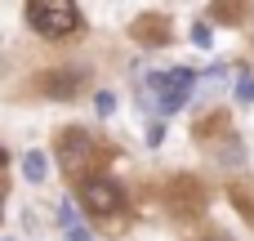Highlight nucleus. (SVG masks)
<instances>
[{
  "label": "nucleus",
  "mask_w": 254,
  "mask_h": 241,
  "mask_svg": "<svg viewBox=\"0 0 254 241\" xmlns=\"http://www.w3.org/2000/svg\"><path fill=\"white\" fill-rule=\"evenodd\" d=\"M27 22L40 36L58 40V36H67V31L80 27V9H76V0H31L27 4Z\"/></svg>",
  "instance_id": "nucleus-1"
},
{
  "label": "nucleus",
  "mask_w": 254,
  "mask_h": 241,
  "mask_svg": "<svg viewBox=\"0 0 254 241\" xmlns=\"http://www.w3.org/2000/svg\"><path fill=\"white\" fill-rule=\"evenodd\" d=\"M192 85H196V72H188V67H174V72H156V76H147V89L156 94V107H161L165 116L179 112V107L188 103Z\"/></svg>",
  "instance_id": "nucleus-2"
},
{
  "label": "nucleus",
  "mask_w": 254,
  "mask_h": 241,
  "mask_svg": "<svg viewBox=\"0 0 254 241\" xmlns=\"http://www.w3.org/2000/svg\"><path fill=\"white\" fill-rule=\"evenodd\" d=\"M80 201H85V210H89V215H98V219H107V215H121V210H125V192H121V183H116V179H107V174H89V179L80 183Z\"/></svg>",
  "instance_id": "nucleus-3"
},
{
  "label": "nucleus",
  "mask_w": 254,
  "mask_h": 241,
  "mask_svg": "<svg viewBox=\"0 0 254 241\" xmlns=\"http://www.w3.org/2000/svg\"><path fill=\"white\" fill-rule=\"evenodd\" d=\"M89 152H94V143H89V134H85V130H67V134H63V165H67L71 174H80V170H85Z\"/></svg>",
  "instance_id": "nucleus-4"
},
{
  "label": "nucleus",
  "mask_w": 254,
  "mask_h": 241,
  "mask_svg": "<svg viewBox=\"0 0 254 241\" xmlns=\"http://www.w3.org/2000/svg\"><path fill=\"white\" fill-rule=\"evenodd\" d=\"M45 89H49L54 98H71V94L80 89V76H76V72H49Z\"/></svg>",
  "instance_id": "nucleus-5"
},
{
  "label": "nucleus",
  "mask_w": 254,
  "mask_h": 241,
  "mask_svg": "<svg viewBox=\"0 0 254 241\" xmlns=\"http://www.w3.org/2000/svg\"><path fill=\"white\" fill-rule=\"evenodd\" d=\"M22 174H27L31 183H45V174H49V161H45L40 152H27V157H22Z\"/></svg>",
  "instance_id": "nucleus-6"
},
{
  "label": "nucleus",
  "mask_w": 254,
  "mask_h": 241,
  "mask_svg": "<svg viewBox=\"0 0 254 241\" xmlns=\"http://www.w3.org/2000/svg\"><path fill=\"white\" fill-rule=\"evenodd\" d=\"M192 45H201V49H210V45H214V31H210L205 22H192Z\"/></svg>",
  "instance_id": "nucleus-7"
},
{
  "label": "nucleus",
  "mask_w": 254,
  "mask_h": 241,
  "mask_svg": "<svg viewBox=\"0 0 254 241\" xmlns=\"http://www.w3.org/2000/svg\"><path fill=\"white\" fill-rule=\"evenodd\" d=\"M58 224H63L67 233H71V228H80V219H76V206H71V201H63V206H58Z\"/></svg>",
  "instance_id": "nucleus-8"
},
{
  "label": "nucleus",
  "mask_w": 254,
  "mask_h": 241,
  "mask_svg": "<svg viewBox=\"0 0 254 241\" xmlns=\"http://www.w3.org/2000/svg\"><path fill=\"white\" fill-rule=\"evenodd\" d=\"M237 98H246V103L254 98V76H241V80H237Z\"/></svg>",
  "instance_id": "nucleus-9"
},
{
  "label": "nucleus",
  "mask_w": 254,
  "mask_h": 241,
  "mask_svg": "<svg viewBox=\"0 0 254 241\" xmlns=\"http://www.w3.org/2000/svg\"><path fill=\"white\" fill-rule=\"evenodd\" d=\"M94 107H98V112H103V116H107V112H112V107H116V94H107V89H103V94H98V98H94Z\"/></svg>",
  "instance_id": "nucleus-10"
},
{
  "label": "nucleus",
  "mask_w": 254,
  "mask_h": 241,
  "mask_svg": "<svg viewBox=\"0 0 254 241\" xmlns=\"http://www.w3.org/2000/svg\"><path fill=\"white\" fill-rule=\"evenodd\" d=\"M67 241H89V233H85V228H71V233H67Z\"/></svg>",
  "instance_id": "nucleus-11"
},
{
  "label": "nucleus",
  "mask_w": 254,
  "mask_h": 241,
  "mask_svg": "<svg viewBox=\"0 0 254 241\" xmlns=\"http://www.w3.org/2000/svg\"><path fill=\"white\" fill-rule=\"evenodd\" d=\"M4 161H9V152H4V148H0V165H4Z\"/></svg>",
  "instance_id": "nucleus-12"
}]
</instances>
